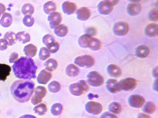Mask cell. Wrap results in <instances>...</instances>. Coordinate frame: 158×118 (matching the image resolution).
<instances>
[{
	"mask_svg": "<svg viewBox=\"0 0 158 118\" xmlns=\"http://www.w3.org/2000/svg\"><path fill=\"white\" fill-rule=\"evenodd\" d=\"M35 84L31 80L19 79L13 82L10 92L14 98L20 103L29 101L34 93Z\"/></svg>",
	"mask_w": 158,
	"mask_h": 118,
	"instance_id": "7a4b0ae2",
	"label": "cell"
},
{
	"mask_svg": "<svg viewBox=\"0 0 158 118\" xmlns=\"http://www.w3.org/2000/svg\"><path fill=\"white\" fill-rule=\"evenodd\" d=\"M104 1L111 5L112 6L116 5L119 2V0H104Z\"/></svg>",
	"mask_w": 158,
	"mask_h": 118,
	"instance_id": "c3c4849f",
	"label": "cell"
},
{
	"mask_svg": "<svg viewBox=\"0 0 158 118\" xmlns=\"http://www.w3.org/2000/svg\"><path fill=\"white\" fill-rule=\"evenodd\" d=\"M34 96L38 98L42 99L45 97L47 94V90L45 87L43 86H38L35 88Z\"/></svg>",
	"mask_w": 158,
	"mask_h": 118,
	"instance_id": "83f0119b",
	"label": "cell"
},
{
	"mask_svg": "<svg viewBox=\"0 0 158 118\" xmlns=\"http://www.w3.org/2000/svg\"><path fill=\"white\" fill-rule=\"evenodd\" d=\"M48 20L49 22L50 27L52 29H53L60 25L62 20V17L60 13L54 12L49 14Z\"/></svg>",
	"mask_w": 158,
	"mask_h": 118,
	"instance_id": "9c48e42d",
	"label": "cell"
},
{
	"mask_svg": "<svg viewBox=\"0 0 158 118\" xmlns=\"http://www.w3.org/2000/svg\"><path fill=\"white\" fill-rule=\"evenodd\" d=\"M149 49L146 45L139 46L135 49V54L136 56L139 58H145L148 57L149 53Z\"/></svg>",
	"mask_w": 158,
	"mask_h": 118,
	"instance_id": "ffe728a7",
	"label": "cell"
},
{
	"mask_svg": "<svg viewBox=\"0 0 158 118\" xmlns=\"http://www.w3.org/2000/svg\"><path fill=\"white\" fill-rule=\"evenodd\" d=\"M153 88L154 90L156 91H158V80H155V82L154 83V85H153Z\"/></svg>",
	"mask_w": 158,
	"mask_h": 118,
	"instance_id": "f5cc1de1",
	"label": "cell"
},
{
	"mask_svg": "<svg viewBox=\"0 0 158 118\" xmlns=\"http://www.w3.org/2000/svg\"><path fill=\"white\" fill-rule=\"evenodd\" d=\"M113 6L105 1H101L98 5L99 13L103 15H107L111 13Z\"/></svg>",
	"mask_w": 158,
	"mask_h": 118,
	"instance_id": "8fae6325",
	"label": "cell"
},
{
	"mask_svg": "<svg viewBox=\"0 0 158 118\" xmlns=\"http://www.w3.org/2000/svg\"><path fill=\"white\" fill-rule=\"evenodd\" d=\"M4 38L9 43V46L14 45L17 42L16 34L13 31H8L4 35Z\"/></svg>",
	"mask_w": 158,
	"mask_h": 118,
	"instance_id": "f1b7e54d",
	"label": "cell"
},
{
	"mask_svg": "<svg viewBox=\"0 0 158 118\" xmlns=\"http://www.w3.org/2000/svg\"><path fill=\"white\" fill-rule=\"evenodd\" d=\"M79 69L75 65L71 64L67 65L65 69V73L68 76L74 77L78 75L79 73Z\"/></svg>",
	"mask_w": 158,
	"mask_h": 118,
	"instance_id": "603a6c76",
	"label": "cell"
},
{
	"mask_svg": "<svg viewBox=\"0 0 158 118\" xmlns=\"http://www.w3.org/2000/svg\"><path fill=\"white\" fill-rule=\"evenodd\" d=\"M23 22L25 26L31 27L34 25L35 19L32 15H27L24 16L23 19Z\"/></svg>",
	"mask_w": 158,
	"mask_h": 118,
	"instance_id": "8d00e7d4",
	"label": "cell"
},
{
	"mask_svg": "<svg viewBox=\"0 0 158 118\" xmlns=\"http://www.w3.org/2000/svg\"><path fill=\"white\" fill-rule=\"evenodd\" d=\"M85 108L88 113L92 115H98L102 111V107L98 102L91 101L85 104Z\"/></svg>",
	"mask_w": 158,
	"mask_h": 118,
	"instance_id": "ba28073f",
	"label": "cell"
},
{
	"mask_svg": "<svg viewBox=\"0 0 158 118\" xmlns=\"http://www.w3.org/2000/svg\"><path fill=\"white\" fill-rule=\"evenodd\" d=\"M16 37L17 41L23 44H25L31 41L30 34L24 31H20L16 33Z\"/></svg>",
	"mask_w": 158,
	"mask_h": 118,
	"instance_id": "d4e9b609",
	"label": "cell"
},
{
	"mask_svg": "<svg viewBox=\"0 0 158 118\" xmlns=\"http://www.w3.org/2000/svg\"><path fill=\"white\" fill-rule=\"evenodd\" d=\"M12 16L10 13H4L0 19V25L4 28H8L12 24Z\"/></svg>",
	"mask_w": 158,
	"mask_h": 118,
	"instance_id": "44dd1931",
	"label": "cell"
},
{
	"mask_svg": "<svg viewBox=\"0 0 158 118\" xmlns=\"http://www.w3.org/2000/svg\"><path fill=\"white\" fill-rule=\"evenodd\" d=\"M137 118H151L150 116L148 114H145V113H139L138 115Z\"/></svg>",
	"mask_w": 158,
	"mask_h": 118,
	"instance_id": "681fc988",
	"label": "cell"
},
{
	"mask_svg": "<svg viewBox=\"0 0 158 118\" xmlns=\"http://www.w3.org/2000/svg\"><path fill=\"white\" fill-rule=\"evenodd\" d=\"M19 118H37V117L31 114H25V115H22Z\"/></svg>",
	"mask_w": 158,
	"mask_h": 118,
	"instance_id": "f907efd6",
	"label": "cell"
},
{
	"mask_svg": "<svg viewBox=\"0 0 158 118\" xmlns=\"http://www.w3.org/2000/svg\"><path fill=\"white\" fill-rule=\"evenodd\" d=\"M92 37L87 34L82 35L78 38V45L82 48H89L91 45Z\"/></svg>",
	"mask_w": 158,
	"mask_h": 118,
	"instance_id": "e0dca14e",
	"label": "cell"
},
{
	"mask_svg": "<svg viewBox=\"0 0 158 118\" xmlns=\"http://www.w3.org/2000/svg\"><path fill=\"white\" fill-rule=\"evenodd\" d=\"M109 110L112 113L118 114L122 111V106L118 102H113L109 105Z\"/></svg>",
	"mask_w": 158,
	"mask_h": 118,
	"instance_id": "836d02e7",
	"label": "cell"
},
{
	"mask_svg": "<svg viewBox=\"0 0 158 118\" xmlns=\"http://www.w3.org/2000/svg\"><path fill=\"white\" fill-rule=\"evenodd\" d=\"M52 77V74L50 72L43 69L40 72L37 77L38 83L41 85H46L48 83Z\"/></svg>",
	"mask_w": 158,
	"mask_h": 118,
	"instance_id": "7c38bea8",
	"label": "cell"
},
{
	"mask_svg": "<svg viewBox=\"0 0 158 118\" xmlns=\"http://www.w3.org/2000/svg\"><path fill=\"white\" fill-rule=\"evenodd\" d=\"M118 85L121 90L130 91L133 90L136 86L137 81L134 78L128 77L119 81Z\"/></svg>",
	"mask_w": 158,
	"mask_h": 118,
	"instance_id": "52a82bcc",
	"label": "cell"
},
{
	"mask_svg": "<svg viewBox=\"0 0 158 118\" xmlns=\"http://www.w3.org/2000/svg\"><path fill=\"white\" fill-rule=\"evenodd\" d=\"M128 1H130V2H132L138 3V2H139L140 0H128Z\"/></svg>",
	"mask_w": 158,
	"mask_h": 118,
	"instance_id": "db71d44e",
	"label": "cell"
},
{
	"mask_svg": "<svg viewBox=\"0 0 158 118\" xmlns=\"http://www.w3.org/2000/svg\"><path fill=\"white\" fill-rule=\"evenodd\" d=\"M60 84L56 81H52L48 85V89L50 92L56 93L60 90Z\"/></svg>",
	"mask_w": 158,
	"mask_h": 118,
	"instance_id": "1f68e13d",
	"label": "cell"
},
{
	"mask_svg": "<svg viewBox=\"0 0 158 118\" xmlns=\"http://www.w3.org/2000/svg\"><path fill=\"white\" fill-rule=\"evenodd\" d=\"M33 110L35 113L40 116H43L46 114L48 111V108L47 105L44 103H40L34 107Z\"/></svg>",
	"mask_w": 158,
	"mask_h": 118,
	"instance_id": "f546056e",
	"label": "cell"
},
{
	"mask_svg": "<svg viewBox=\"0 0 158 118\" xmlns=\"http://www.w3.org/2000/svg\"><path fill=\"white\" fill-rule=\"evenodd\" d=\"M145 34L150 37H156L158 33V26L154 23H151L147 25L145 29Z\"/></svg>",
	"mask_w": 158,
	"mask_h": 118,
	"instance_id": "ac0fdd59",
	"label": "cell"
},
{
	"mask_svg": "<svg viewBox=\"0 0 158 118\" xmlns=\"http://www.w3.org/2000/svg\"><path fill=\"white\" fill-rule=\"evenodd\" d=\"M45 70L49 72H53L57 69L58 63L57 61L55 59L50 58L47 60L44 63Z\"/></svg>",
	"mask_w": 158,
	"mask_h": 118,
	"instance_id": "484cf974",
	"label": "cell"
},
{
	"mask_svg": "<svg viewBox=\"0 0 158 118\" xmlns=\"http://www.w3.org/2000/svg\"><path fill=\"white\" fill-rule=\"evenodd\" d=\"M87 34L91 36H94L96 34V30L95 29L93 28H89L87 30Z\"/></svg>",
	"mask_w": 158,
	"mask_h": 118,
	"instance_id": "bcb514c9",
	"label": "cell"
},
{
	"mask_svg": "<svg viewBox=\"0 0 158 118\" xmlns=\"http://www.w3.org/2000/svg\"><path fill=\"white\" fill-rule=\"evenodd\" d=\"M100 118H117V116L109 112H106L102 114Z\"/></svg>",
	"mask_w": 158,
	"mask_h": 118,
	"instance_id": "ee69618b",
	"label": "cell"
},
{
	"mask_svg": "<svg viewBox=\"0 0 158 118\" xmlns=\"http://www.w3.org/2000/svg\"><path fill=\"white\" fill-rule=\"evenodd\" d=\"M63 12L67 15L73 14L76 11L77 6L74 3L66 1L62 5Z\"/></svg>",
	"mask_w": 158,
	"mask_h": 118,
	"instance_id": "5bb4252c",
	"label": "cell"
},
{
	"mask_svg": "<svg viewBox=\"0 0 158 118\" xmlns=\"http://www.w3.org/2000/svg\"><path fill=\"white\" fill-rule=\"evenodd\" d=\"M47 49L48 50L50 53H55L58 51L60 49V44L57 41H55L53 43H52L49 45Z\"/></svg>",
	"mask_w": 158,
	"mask_h": 118,
	"instance_id": "ab89813d",
	"label": "cell"
},
{
	"mask_svg": "<svg viewBox=\"0 0 158 118\" xmlns=\"http://www.w3.org/2000/svg\"><path fill=\"white\" fill-rule=\"evenodd\" d=\"M107 73L110 76L117 78L122 75V70L120 67L115 65L111 64L107 68Z\"/></svg>",
	"mask_w": 158,
	"mask_h": 118,
	"instance_id": "d6986e66",
	"label": "cell"
},
{
	"mask_svg": "<svg viewBox=\"0 0 158 118\" xmlns=\"http://www.w3.org/2000/svg\"><path fill=\"white\" fill-rule=\"evenodd\" d=\"M63 110V106L60 103H55L52 106L51 112L54 116H58L61 113Z\"/></svg>",
	"mask_w": 158,
	"mask_h": 118,
	"instance_id": "e575fe53",
	"label": "cell"
},
{
	"mask_svg": "<svg viewBox=\"0 0 158 118\" xmlns=\"http://www.w3.org/2000/svg\"><path fill=\"white\" fill-rule=\"evenodd\" d=\"M141 10V6L139 3H132L127 5V14L131 16L137 15Z\"/></svg>",
	"mask_w": 158,
	"mask_h": 118,
	"instance_id": "4fadbf2b",
	"label": "cell"
},
{
	"mask_svg": "<svg viewBox=\"0 0 158 118\" xmlns=\"http://www.w3.org/2000/svg\"><path fill=\"white\" fill-rule=\"evenodd\" d=\"M145 100L142 96L138 95H133L128 98V102L131 107L139 108H141L145 103Z\"/></svg>",
	"mask_w": 158,
	"mask_h": 118,
	"instance_id": "30bf717a",
	"label": "cell"
},
{
	"mask_svg": "<svg viewBox=\"0 0 158 118\" xmlns=\"http://www.w3.org/2000/svg\"><path fill=\"white\" fill-rule=\"evenodd\" d=\"M42 99L38 98L34 96H33L31 99V103L34 105H38L39 103H40V102H42Z\"/></svg>",
	"mask_w": 158,
	"mask_h": 118,
	"instance_id": "f6af8a7d",
	"label": "cell"
},
{
	"mask_svg": "<svg viewBox=\"0 0 158 118\" xmlns=\"http://www.w3.org/2000/svg\"><path fill=\"white\" fill-rule=\"evenodd\" d=\"M129 30L127 23L123 21L116 22L114 25L113 31L115 36L122 37L127 34Z\"/></svg>",
	"mask_w": 158,
	"mask_h": 118,
	"instance_id": "8992f818",
	"label": "cell"
},
{
	"mask_svg": "<svg viewBox=\"0 0 158 118\" xmlns=\"http://www.w3.org/2000/svg\"><path fill=\"white\" fill-rule=\"evenodd\" d=\"M149 18L152 21H157L158 20V11L157 9H152L150 11L148 14Z\"/></svg>",
	"mask_w": 158,
	"mask_h": 118,
	"instance_id": "60d3db41",
	"label": "cell"
},
{
	"mask_svg": "<svg viewBox=\"0 0 158 118\" xmlns=\"http://www.w3.org/2000/svg\"><path fill=\"white\" fill-rule=\"evenodd\" d=\"M158 67L154 68L153 71V76L155 78H158Z\"/></svg>",
	"mask_w": 158,
	"mask_h": 118,
	"instance_id": "816d5d0a",
	"label": "cell"
},
{
	"mask_svg": "<svg viewBox=\"0 0 158 118\" xmlns=\"http://www.w3.org/2000/svg\"><path fill=\"white\" fill-rule=\"evenodd\" d=\"M51 56V53L46 47L40 48L39 53V57L41 61H45L48 59Z\"/></svg>",
	"mask_w": 158,
	"mask_h": 118,
	"instance_id": "d590c367",
	"label": "cell"
},
{
	"mask_svg": "<svg viewBox=\"0 0 158 118\" xmlns=\"http://www.w3.org/2000/svg\"><path fill=\"white\" fill-rule=\"evenodd\" d=\"M54 32L57 37H63L68 33V28L63 24L59 25L54 29Z\"/></svg>",
	"mask_w": 158,
	"mask_h": 118,
	"instance_id": "cb8c5ba5",
	"label": "cell"
},
{
	"mask_svg": "<svg viewBox=\"0 0 158 118\" xmlns=\"http://www.w3.org/2000/svg\"><path fill=\"white\" fill-rule=\"evenodd\" d=\"M156 106L153 102L152 101H148L143 106L142 110L146 113L152 114L155 111Z\"/></svg>",
	"mask_w": 158,
	"mask_h": 118,
	"instance_id": "d6a6232c",
	"label": "cell"
},
{
	"mask_svg": "<svg viewBox=\"0 0 158 118\" xmlns=\"http://www.w3.org/2000/svg\"><path fill=\"white\" fill-rule=\"evenodd\" d=\"M0 113H1V110H0Z\"/></svg>",
	"mask_w": 158,
	"mask_h": 118,
	"instance_id": "11a10c76",
	"label": "cell"
},
{
	"mask_svg": "<svg viewBox=\"0 0 158 118\" xmlns=\"http://www.w3.org/2000/svg\"><path fill=\"white\" fill-rule=\"evenodd\" d=\"M87 82L90 85L97 87L102 85L104 83V79L98 73L92 71L87 75Z\"/></svg>",
	"mask_w": 158,
	"mask_h": 118,
	"instance_id": "5b68a950",
	"label": "cell"
},
{
	"mask_svg": "<svg viewBox=\"0 0 158 118\" xmlns=\"http://www.w3.org/2000/svg\"><path fill=\"white\" fill-rule=\"evenodd\" d=\"M101 47V42L100 41L96 38H92L91 45H90L89 49L91 50L97 51L100 49Z\"/></svg>",
	"mask_w": 158,
	"mask_h": 118,
	"instance_id": "74e56055",
	"label": "cell"
},
{
	"mask_svg": "<svg viewBox=\"0 0 158 118\" xmlns=\"http://www.w3.org/2000/svg\"><path fill=\"white\" fill-rule=\"evenodd\" d=\"M90 10L86 7H82L76 11L77 18L80 21H84L87 20L90 17Z\"/></svg>",
	"mask_w": 158,
	"mask_h": 118,
	"instance_id": "9a60e30c",
	"label": "cell"
},
{
	"mask_svg": "<svg viewBox=\"0 0 158 118\" xmlns=\"http://www.w3.org/2000/svg\"><path fill=\"white\" fill-rule=\"evenodd\" d=\"M57 9V6L54 2L49 1L43 5V11L47 14L49 15L52 12H55Z\"/></svg>",
	"mask_w": 158,
	"mask_h": 118,
	"instance_id": "4316f807",
	"label": "cell"
},
{
	"mask_svg": "<svg viewBox=\"0 0 158 118\" xmlns=\"http://www.w3.org/2000/svg\"><path fill=\"white\" fill-rule=\"evenodd\" d=\"M37 48L34 44H29L26 45L23 49V52L27 57L32 58L36 55Z\"/></svg>",
	"mask_w": 158,
	"mask_h": 118,
	"instance_id": "7402d4cb",
	"label": "cell"
},
{
	"mask_svg": "<svg viewBox=\"0 0 158 118\" xmlns=\"http://www.w3.org/2000/svg\"><path fill=\"white\" fill-rule=\"evenodd\" d=\"M9 46V43L5 39H0V51H4L7 49Z\"/></svg>",
	"mask_w": 158,
	"mask_h": 118,
	"instance_id": "b9f144b4",
	"label": "cell"
},
{
	"mask_svg": "<svg viewBox=\"0 0 158 118\" xmlns=\"http://www.w3.org/2000/svg\"><path fill=\"white\" fill-rule=\"evenodd\" d=\"M55 41H56L54 37L50 34H46L42 38V42L46 46V48Z\"/></svg>",
	"mask_w": 158,
	"mask_h": 118,
	"instance_id": "f35d334b",
	"label": "cell"
},
{
	"mask_svg": "<svg viewBox=\"0 0 158 118\" xmlns=\"http://www.w3.org/2000/svg\"><path fill=\"white\" fill-rule=\"evenodd\" d=\"M75 64L83 68H89L95 63L94 58L89 55H84L76 57L74 60Z\"/></svg>",
	"mask_w": 158,
	"mask_h": 118,
	"instance_id": "277c9868",
	"label": "cell"
},
{
	"mask_svg": "<svg viewBox=\"0 0 158 118\" xmlns=\"http://www.w3.org/2000/svg\"><path fill=\"white\" fill-rule=\"evenodd\" d=\"M1 16H0V18H1Z\"/></svg>",
	"mask_w": 158,
	"mask_h": 118,
	"instance_id": "9f6ffc18",
	"label": "cell"
},
{
	"mask_svg": "<svg viewBox=\"0 0 158 118\" xmlns=\"http://www.w3.org/2000/svg\"><path fill=\"white\" fill-rule=\"evenodd\" d=\"M38 67L32 58L20 57L12 66L15 75L20 79L31 80L36 77Z\"/></svg>",
	"mask_w": 158,
	"mask_h": 118,
	"instance_id": "6da1fadb",
	"label": "cell"
},
{
	"mask_svg": "<svg viewBox=\"0 0 158 118\" xmlns=\"http://www.w3.org/2000/svg\"><path fill=\"white\" fill-rule=\"evenodd\" d=\"M6 10V8L5 6L2 3H0V16H1L4 13H5Z\"/></svg>",
	"mask_w": 158,
	"mask_h": 118,
	"instance_id": "7dc6e473",
	"label": "cell"
},
{
	"mask_svg": "<svg viewBox=\"0 0 158 118\" xmlns=\"http://www.w3.org/2000/svg\"><path fill=\"white\" fill-rule=\"evenodd\" d=\"M89 86L85 80H81L77 83L71 84L69 86L70 93L74 96H79L85 93L89 90Z\"/></svg>",
	"mask_w": 158,
	"mask_h": 118,
	"instance_id": "3957f363",
	"label": "cell"
},
{
	"mask_svg": "<svg viewBox=\"0 0 158 118\" xmlns=\"http://www.w3.org/2000/svg\"><path fill=\"white\" fill-rule=\"evenodd\" d=\"M19 58V54L17 53L14 52L10 55L9 58V62L10 63H14Z\"/></svg>",
	"mask_w": 158,
	"mask_h": 118,
	"instance_id": "7bdbcfd3",
	"label": "cell"
},
{
	"mask_svg": "<svg viewBox=\"0 0 158 118\" xmlns=\"http://www.w3.org/2000/svg\"><path fill=\"white\" fill-rule=\"evenodd\" d=\"M35 12V8L30 3L25 4L22 8V13L23 15H32Z\"/></svg>",
	"mask_w": 158,
	"mask_h": 118,
	"instance_id": "4dcf8cb0",
	"label": "cell"
},
{
	"mask_svg": "<svg viewBox=\"0 0 158 118\" xmlns=\"http://www.w3.org/2000/svg\"><path fill=\"white\" fill-rule=\"evenodd\" d=\"M106 87L107 90L112 93H116L121 91L119 87L118 82L114 79H109L106 83Z\"/></svg>",
	"mask_w": 158,
	"mask_h": 118,
	"instance_id": "2e32d148",
	"label": "cell"
}]
</instances>
